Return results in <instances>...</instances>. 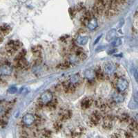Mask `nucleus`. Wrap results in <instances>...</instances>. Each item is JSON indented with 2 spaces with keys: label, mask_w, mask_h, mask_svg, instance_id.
Listing matches in <instances>:
<instances>
[{
  "label": "nucleus",
  "mask_w": 138,
  "mask_h": 138,
  "mask_svg": "<svg viewBox=\"0 0 138 138\" xmlns=\"http://www.w3.org/2000/svg\"><path fill=\"white\" fill-rule=\"evenodd\" d=\"M22 47V43L18 40H10L6 45V51L10 55L14 54L15 53Z\"/></svg>",
  "instance_id": "obj_1"
},
{
  "label": "nucleus",
  "mask_w": 138,
  "mask_h": 138,
  "mask_svg": "<svg viewBox=\"0 0 138 138\" xmlns=\"http://www.w3.org/2000/svg\"><path fill=\"white\" fill-rule=\"evenodd\" d=\"M102 115L100 113H98L97 111H95L94 113L91 114L89 118V121H88V125L91 127H93L99 124L100 121L102 119Z\"/></svg>",
  "instance_id": "obj_2"
},
{
  "label": "nucleus",
  "mask_w": 138,
  "mask_h": 138,
  "mask_svg": "<svg viewBox=\"0 0 138 138\" xmlns=\"http://www.w3.org/2000/svg\"><path fill=\"white\" fill-rule=\"evenodd\" d=\"M116 88L118 89L119 92H123L126 90V89L128 88L129 83L126 80L122 78H120L116 81Z\"/></svg>",
  "instance_id": "obj_3"
},
{
  "label": "nucleus",
  "mask_w": 138,
  "mask_h": 138,
  "mask_svg": "<svg viewBox=\"0 0 138 138\" xmlns=\"http://www.w3.org/2000/svg\"><path fill=\"white\" fill-rule=\"evenodd\" d=\"M52 99V95L50 92L46 91L45 92H44L39 98V101L43 104H46L48 102H50Z\"/></svg>",
  "instance_id": "obj_4"
},
{
  "label": "nucleus",
  "mask_w": 138,
  "mask_h": 138,
  "mask_svg": "<svg viewBox=\"0 0 138 138\" xmlns=\"http://www.w3.org/2000/svg\"><path fill=\"white\" fill-rule=\"evenodd\" d=\"M93 99L91 97H86L81 102V108L83 110H86L92 106L93 103Z\"/></svg>",
  "instance_id": "obj_5"
},
{
  "label": "nucleus",
  "mask_w": 138,
  "mask_h": 138,
  "mask_svg": "<svg viewBox=\"0 0 138 138\" xmlns=\"http://www.w3.org/2000/svg\"><path fill=\"white\" fill-rule=\"evenodd\" d=\"M104 72L107 74H111L114 72V71L115 70V66L111 62H107L104 64Z\"/></svg>",
  "instance_id": "obj_6"
},
{
  "label": "nucleus",
  "mask_w": 138,
  "mask_h": 138,
  "mask_svg": "<svg viewBox=\"0 0 138 138\" xmlns=\"http://www.w3.org/2000/svg\"><path fill=\"white\" fill-rule=\"evenodd\" d=\"M71 112L68 110H61L59 114V118L61 121H66V120L69 119L71 117Z\"/></svg>",
  "instance_id": "obj_7"
},
{
  "label": "nucleus",
  "mask_w": 138,
  "mask_h": 138,
  "mask_svg": "<svg viewBox=\"0 0 138 138\" xmlns=\"http://www.w3.org/2000/svg\"><path fill=\"white\" fill-rule=\"evenodd\" d=\"M35 122V117L31 114H26L23 117V123L24 124L29 126Z\"/></svg>",
  "instance_id": "obj_8"
},
{
  "label": "nucleus",
  "mask_w": 138,
  "mask_h": 138,
  "mask_svg": "<svg viewBox=\"0 0 138 138\" xmlns=\"http://www.w3.org/2000/svg\"><path fill=\"white\" fill-rule=\"evenodd\" d=\"M12 72V68L8 65H3L0 67V74L3 75H10Z\"/></svg>",
  "instance_id": "obj_9"
},
{
  "label": "nucleus",
  "mask_w": 138,
  "mask_h": 138,
  "mask_svg": "<svg viewBox=\"0 0 138 138\" xmlns=\"http://www.w3.org/2000/svg\"><path fill=\"white\" fill-rule=\"evenodd\" d=\"M16 65L17 67L22 70H26V68L28 67V61L26 60V58H22L16 61Z\"/></svg>",
  "instance_id": "obj_10"
},
{
  "label": "nucleus",
  "mask_w": 138,
  "mask_h": 138,
  "mask_svg": "<svg viewBox=\"0 0 138 138\" xmlns=\"http://www.w3.org/2000/svg\"><path fill=\"white\" fill-rule=\"evenodd\" d=\"M75 55L81 60H84L86 58V54L82 48H77L75 50Z\"/></svg>",
  "instance_id": "obj_11"
},
{
  "label": "nucleus",
  "mask_w": 138,
  "mask_h": 138,
  "mask_svg": "<svg viewBox=\"0 0 138 138\" xmlns=\"http://www.w3.org/2000/svg\"><path fill=\"white\" fill-rule=\"evenodd\" d=\"M32 52L33 54L35 56L36 58H39V57H41V47L40 46H35L33 47L32 48Z\"/></svg>",
  "instance_id": "obj_12"
},
{
  "label": "nucleus",
  "mask_w": 138,
  "mask_h": 138,
  "mask_svg": "<svg viewBox=\"0 0 138 138\" xmlns=\"http://www.w3.org/2000/svg\"><path fill=\"white\" fill-rule=\"evenodd\" d=\"M118 119L120 120V122L122 123H129L131 118H130L128 114L124 113H122L118 117Z\"/></svg>",
  "instance_id": "obj_13"
},
{
  "label": "nucleus",
  "mask_w": 138,
  "mask_h": 138,
  "mask_svg": "<svg viewBox=\"0 0 138 138\" xmlns=\"http://www.w3.org/2000/svg\"><path fill=\"white\" fill-rule=\"evenodd\" d=\"M10 31V27L8 25L3 24L0 26V33L3 34L4 36H6L7 34H8Z\"/></svg>",
  "instance_id": "obj_14"
},
{
  "label": "nucleus",
  "mask_w": 138,
  "mask_h": 138,
  "mask_svg": "<svg viewBox=\"0 0 138 138\" xmlns=\"http://www.w3.org/2000/svg\"><path fill=\"white\" fill-rule=\"evenodd\" d=\"M95 74L97 79L99 80V81H103L105 79V75H104V72H102V70L100 68L97 69V70H96Z\"/></svg>",
  "instance_id": "obj_15"
},
{
  "label": "nucleus",
  "mask_w": 138,
  "mask_h": 138,
  "mask_svg": "<svg viewBox=\"0 0 138 138\" xmlns=\"http://www.w3.org/2000/svg\"><path fill=\"white\" fill-rule=\"evenodd\" d=\"M57 105V102L56 100L52 99L50 102L46 104V108L49 110H53L56 108Z\"/></svg>",
  "instance_id": "obj_16"
},
{
  "label": "nucleus",
  "mask_w": 138,
  "mask_h": 138,
  "mask_svg": "<svg viewBox=\"0 0 138 138\" xmlns=\"http://www.w3.org/2000/svg\"><path fill=\"white\" fill-rule=\"evenodd\" d=\"M116 13H117V10H116L115 8H109L105 11V15L108 18H111V17L115 15Z\"/></svg>",
  "instance_id": "obj_17"
},
{
  "label": "nucleus",
  "mask_w": 138,
  "mask_h": 138,
  "mask_svg": "<svg viewBox=\"0 0 138 138\" xmlns=\"http://www.w3.org/2000/svg\"><path fill=\"white\" fill-rule=\"evenodd\" d=\"M112 99L115 103H120V102H122L124 101V97L122 94H120V93H115L113 94Z\"/></svg>",
  "instance_id": "obj_18"
},
{
  "label": "nucleus",
  "mask_w": 138,
  "mask_h": 138,
  "mask_svg": "<svg viewBox=\"0 0 138 138\" xmlns=\"http://www.w3.org/2000/svg\"><path fill=\"white\" fill-rule=\"evenodd\" d=\"M88 28L91 30L95 29V28L97 27V20L93 18V19H91V20L89 21V22L88 24Z\"/></svg>",
  "instance_id": "obj_19"
},
{
  "label": "nucleus",
  "mask_w": 138,
  "mask_h": 138,
  "mask_svg": "<svg viewBox=\"0 0 138 138\" xmlns=\"http://www.w3.org/2000/svg\"><path fill=\"white\" fill-rule=\"evenodd\" d=\"M88 37L86 36H79L77 40V42L79 43V45H82L86 44V43L88 42Z\"/></svg>",
  "instance_id": "obj_20"
},
{
  "label": "nucleus",
  "mask_w": 138,
  "mask_h": 138,
  "mask_svg": "<svg viewBox=\"0 0 138 138\" xmlns=\"http://www.w3.org/2000/svg\"><path fill=\"white\" fill-rule=\"evenodd\" d=\"M70 62L64 61L59 64V65H58V67H59V69H61V70H66V69H68V68L70 67Z\"/></svg>",
  "instance_id": "obj_21"
},
{
  "label": "nucleus",
  "mask_w": 138,
  "mask_h": 138,
  "mask_svg": "<svg viewBox=\"0 0 138 138\" xmlns=\"http://www.w3.org/2000/svg\"><path fill=\"white\" fill-rule=\"evenodd\" d=\"M115 31L114 29L113 30H111L110 31L107 33V40L108 41H110L111 40H113L114 38H115Z\"/></svg>",
  "instance_id": "obj_22"
},
{
  "label": "nucleus",
  "mask_w": 138,
  "mask_h": 138,
  "mask_svg": "<svg viewBox=\"0 0 138 138\" xmlns=\"http://www.w3.org/2000/svg\"><path fill=\"white\" fill-rule=\"evenodd\" d=\"M26 55V51L25 50H22V51L16 56V58H15V61L16 62L19 61V60H20V59L25 58Z\"/></svg>",
  "instance_id": "obj_23"
},
{
  "label": "nucleus",
  "mask_w": 138,
  "mask_h": 138,
  "mask_svg": "<svg viewBox=\"0 0 138 138\" xmlns=\"http://www.w3.org/2000/svg\"><path fill=\"white\" fill-rule=\"evenodd\" d=\"M53 128L56 131H59L62 128V124H61V122H59V121L55 122L53 124Z\"/></svg>",
  "instance_id": "obj_24"
},
{
  "label": "nucleus",
  "mask_w": 138,
  "mask_h": 138,
  "mask_svg": "<svg viewBox=\"0 0 138 138\" xmlns=\"http://www.w3.org/2000/svg\"><path fill=\"white\" fill-rule=\"evenodd\" d=\"M79 81V75H74L71 78V80H70V83H72L73 84H76L77 83V82Z\"/></svg>",
  "instance_id": "obj_25"
},
{
  "label": "nucleus",
  "mask_w": 138,
  "mask_h": 138,
  "mask_svg": "<svg viewBox=\"0 0 138 138\" xmlns=\"http://www.w3.org/2000/svg\"><path fill=\"white\" fill-rule=\"evenodd\" d=\"M124 135L125 138H133V133H132V131H130L124 132Z\"/></svg>",
  "instance_id": "obj_26"
},
{
  "label": "nucleus",
  "mask_w": 138,
  "mask_h": 138,
  "mask_svg": "<svg viewBox=\"0 0 138 138\" xmlns=\"http://www.w3.org/2000/svg\"><path fill=\"white\" fill-rule=\"evenodd\" d=\"M111 138H122V134L120 133L116 132V133H114L112 134Z\"/></svg>",
  "instance_id": "obj_27"
},
{
  "label": "nucleus",
  "mask_w": 138,
  "mask_h": 138,
  "mask_svg": "<svg viewBox=\"0 0 138 138\" xmlns=\"http://www.w3.org/2000/svg\"><path fill=\"white\" fill-rule=\"evenodd\" d=\"M121 44H122V40H121L120 38L116 39L114 41V42L113 43V45L115 46V47H118V46H120Z\"/></svg>",
  "instance_id": "obj_28"
},
{
  "label": "nucleus",
  "mask_w": 138,
  "mask_h": 138,
  "mask_svg": "<svg viewBox=\"0 0 138 138\" xmlns=\"http://www.w3.org/2000/svg\"><path fill=\"white\" fill-rule=\"evenodd\" d=\"M75 9L77 11H82L84 9V5L82 4H79L77 6V7L75 8Z\"/></svg>",
  "instance_id": "obj_29"
},
{
  "label": "nucleus",
  "mask_w": 138,
  "mask_h": 138,
  "mask_svg": "<svg viewBox=\"0 0 138 138\" xmlns=\"http://www.w3.org/2000/svg\"><path fill=\"white\" fill-rule=\"evenodd\" d=\"M133 73H134V74H133L134 76H135V79L136 81L138 82V73H137V71L135 70H134Z\"/></svg>",
  "instance_id": "obj_30"
},
{
  "label": "nucleus",
  "mask_w": 138,
  "mask_h": 138,
  "mask_svg": "<svg viewBox=\"0 0 138 138\" xmlns=\"http://www.w3.org/2000/svg\"><path fill=\"white\" fill-rule=\"evenodd\" d=\"M86 72H87V73L89 72V70L86 71ZM92 73H93V72H91V73H89V74H88V75H86V77H87L88 79H91V78H92V77L93 76V74H92Z\"/></svg>",
  "instance_id": "obj_31"
},
{
  "label": "nucleus",
  "mask_w": 138,
  "mask_h": 138,
  "mask_svg": "<svg viewBox=\"0 0 138 138\" xmlns=\"http://www.w3.org/2000/svg\"><path fill=\"white\" fill-rule=\"evenodd\" d=\"M134 99H135V101L138 104V92H136L135 96H134Z\"/></svg>",
  "instance_id": "obj_32"
},
{
  "label": "nucleus",
  "mask_w": 138,
  "mask_h": 138,
  "mask_svg": "<svg viewBox=\"0 0 138 138\" xmlns=\"http://www.w3.org/2000/svg\"><path fill=\"white\" fill-rule=\"evenodd\" d=\"M17 91V88H12L9 89V92L10 93H15Z\"/></svg>",
  "instance_id": "obj_33"
},
{
  "label": "nucleus",
  "mask_w": 138,
  "mask_h": 138,
  "mask_svg": "<svg viewBox=\"0 0 138 138\" xmlns=\"http://www.w3.org/2000/svg\"><path fill=\"white\" fill-rule=\"evenodd\" d=\"M134 119L137 122H138V114H137V115H136L135 117V119Z\"/></svg>",
  "instance_id": "obj_34"
},
{
  "label": "nucleus",
  "mask_w": 138,
  "mask_h": 138,
  "mask_svg": "<svg viewBox=\"0 0 138 138\" xmlns=\"http://www.w3.org/2000/svg\"><path fill=\"white\" fill-rule=\"evenodd\" d=\"M101 38V36H100V37H99V38H98L97 39V40H96V41H95V44H96V43L97 42V41H99V40H100V39Z\"/></svg>",
  "instance_id": "obj_35"
}]
</instances>
